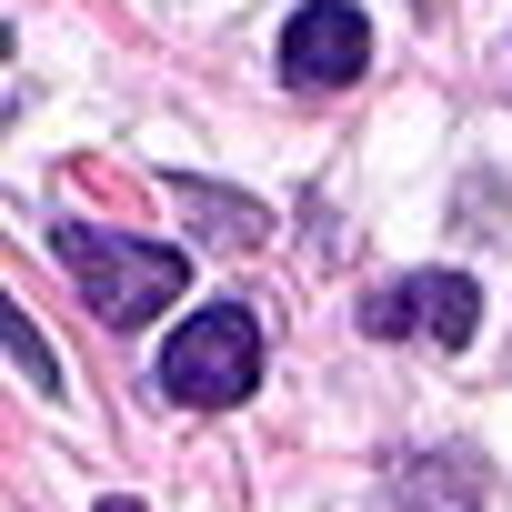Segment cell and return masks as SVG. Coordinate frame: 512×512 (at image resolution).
Listing matches in <instances>:
<instances>
[{
	"label": "cell",
	"instance_id": "obj_1",
	"mask_svg": "<svg viewBox=\"0 0 512 512\" xmlns=\"http://www.w3.org/2000/svg\"><path fill=\"white\" fill-rule=\"evenodd\" d=\"M51 251H61V272L81 282V302H91L111 332H141V322L171 312L181 282H191V262H181L171 241H131V231H101V221H61Z\"/></svg>",
	"mask_w": 512,
	"mask_h": 512
},
{
	"label": "cell",
	"instance_id": "obj_2",
	"mask_svg": "<svg viewBox=\"0 0 512 512\" xmlns=\"http://www.w3.org/2000/svg\"><path fill=\"white\" fill-rule=\"evenodd\" d=\"M251 382H262V322H251L241 302H211V312H191L161 342V392L181 412H231Z\"/></svg>",
	"mask_w": 512,
	"mask_h": 512
},
{
	"label": "cell",
	"instance_id": "obj_3",
	"mask_svg": "<svg viewBox=\"0 0 512 512\" xmlns=\"http://www.w3.org/2000/svg\"><path fill=\"white\" fill-rule=\"evenodd\" d=\"M362 332L372 342H412V332H432V342H472L482 332V292L462 282V272H412V282H392V292H372L362 302Z\"/></svg>",
	"mask_w": 512,
	"mask_h": 512
},
{
	"label": "cell",
	"instance_id": "obj_4",
	"mask_svg": "<svg viewBox=\"0 0 512 512\" xmlns=\"http://www.w3.org/2000/svg\"><path fill=\"white\" fill-rule=\"evenodd\" d=\"M282 71H292V91H352L372 71V21L352 11V0H312V11H292Z\"/></svg>",
	"mask_w": 512,
	"mask_h": 512
},
{
	"label": "cell",
	"instance_id": "obj_5",
	"mask_svg": "<svg viewBox=\"0 0 512 512\" xmlns=\"http://www.w3.org/2000/svg\"><path fill=\"white\" fill-rule=\"evenodd\" d=\"M472 502H482V462H472V452H432V462H412L402 492H392V512H472Z\"/></svg>",
	"mask_w": 512,
	"mask_h": 512
},
{
	"label": "cell",
	"instance_id": "obj_6",
	"mask_svg": "<svg viewBox=\"0 0 512 512\" xmlns=\"http://www.w3.org/2000/svg\"><path fill=\"white\" fill-rule=\"evenodd\" d=\"M171 201H191V211H201V231H211V241H231V251H262V231H272L241 191H211V181H171Z\"/></svg>",
	"mask_w": 512,
	"mask_h": 512
},
{
	"label": "cell",
	"instance_id": "obj_7",
	"mask_svg": "<svg viewBox=\"0 0 512 512\" xmlns=\"http://www.w3.org/2000/svg\"><path fill=\"white\" fill-rule=\"evenodd\" d=\"M0 342H11V362H21V382H31V392H61V362H51V342L31 332V312H21V302L0 312Z\"/></svg>",
	"mask_w": 512,
	"mask_h": 512
},
{
	"label": "cell",
	"instance_id": "obj_8",
	"mask_svg": "<svg viewBox=\"0 0 512 512\" xmlns=\"http://www.w3.org/2000/svg\"><path fill=\"white\" fill-rule=\"evenodd\" d=\"M101 512H141V502H121V492H111V502H101Z\"/></svg>",
	"mask_w": 512,
	"mask_h": 512
}]
</instances>
